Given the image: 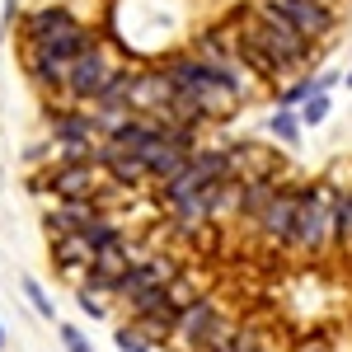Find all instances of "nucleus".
Returning <instances> with one entry per match:
<instances>
[{"mask_svg": "<svg viewBox=\"0 0 352 352\" xmlns=\"http://www.w3.org/2000/svg\"><path fill=\"white\" fill-rule=\"evenodd\" d=\"M19 10H24V0H5V10H0V24L14 28V24H19Z\"/></svg>", "mask_w": 352, "mask_h": 352, "instance_id": "27", "label": "nucleus"}, {"mask_svg": "<svg viewBox=\"0 0 352 352\" xmlns=\"http://www.w3.org/2000/svg\"><path fill=\"white\" fill-rule=\"evenodd\" d=\"M38 188L52 192V202H94V192L104 188V169L89 160H56L43 169Z\"/></svg>", "mask_w": 352, "mask_h": 352, "instance_id": "5", "label": "nucleus"}, {"mask_svg": "<svg viewBox=\"0 0 352 352\" xmlns=\"http://www.w3.org/2000/svg\"><path fill=\"white\" fill-rule=\"evenodd\" d=\"M296 212H300V184H277V192H272L268 212L258 217V235L272 244V249H292V240H296Z\"/></svg>", "mask_w": 352, "mask_h": 352, "instance_id": "8", "label": "nucleus"}, {"mask_svg": "<svg viewBox=\"0 0 352 352\" xmlns=\"http://www.w3.org/2000/svg\"><path fill=\"white\" fill-rule=\"evenodd\" d=\"M310 94H315V89H310V71H305V76H292V80L277 85V109H300Z\"/></svg>", "mask_w": 352, "mask_h": 352, "instance_id": "19", "label": "nucleus"}, {"mask_svg": "<svg viewBox=\"0 0 352 352\" xmlns=\"http://www.w3.org/2000/svg\"><path fill=\"white\" fill-rule=\"evenodd\" d=\"M5 343H10V333H5V324H0V352H5Z\"/></svg>", "mask_w": 352, "mask_h": 352, "instance_id": "28", "label": "nucleus"}, {"mask_svg": "<svg viewBox=\"0 0 352 352\" xmlns=\"http://www.w3.org/2000/svg\"><path fill=\"white\" fill-rule=\"evenodd\" d=\"M76 305H80V315H89V320H109V300L85 292V287H76Z\"/></svg>", "mask_w": 352, "mask_h": 352, "instance_id": "23", "label": "nucleus"}, {"mask_svg": "<svg viewBox=\"0 0 352 352\" xmlns=\"http://www.w3.org/2000/svg\"><path fill=\"white\" fill-rule=\"evenodd\" d=\"M164 296H169V305H174V310H188L192 300H202L207 292H202V287L192 282V272H179V277H174V282L164 287Z\"/></svg>", "mask_w": 352, "mask_h": 352, "instance_id": "18", "label": "nucleus"}, {"mask_svg": "<svg viewBox=\"0 0 352 352\" xmlns=\"http://www.w3.org/2000/svg\"><path fill=\"white\" fill-rule=\"evenodd\" d=\"M221 352H268V348H263V333H258V329L240 324L230 338H226V348H221Z\"/></svg>", "mask_w": 352, "mask_h": 352, "instance_id": "22", "label": "nucleus"}, {"mask_svg": "<svg viewBox=\"0 0 352 352\" xmlns=\"http://www.w3.org/2000/svg\"><path fill=\"white\" fill-rule=\"evenodd\" d=\"M99 169H104V179L109 184H118L122 192H146L151 188V169H146V160L141 155H132V151H118V146H109V141H99Z\"/></svg>", "mask_w": 352, "mask_h": 352, "instance_id": "11", "label": "nucleus"}, {"mask_svg": "<svg viewBox=\"0 0 352 352\" xmlns=\"http://www.w3.org/2000/svg\"><path fill=\"white\" fill-rule=\"evenodd\" d=\"M282 184V179H277ZM277 184H268V179H244L240 188V207H235V221H249V226H258V217L268 212L272 192H277Z\"/></svg>", "mask_w": 352, "mask_h": 352, "instance_id": "15", "label": "nucleus"}, {"mask_svg": "<svg viewBox=\"0 0 352 352\" xmlns=\"http://www.w3.org/2000/svg\"><path fill=\"white\" fill-rule=\"evenodd\" d=\"M113 348H118V352H155V343H151V338H146V333L127 320V324L113 329Z\"/></svg>", "mask_w": 352, "mask_h": 352, "instance_id": "20", "label": "nucleus"}, {"mask_svg": "<svg viewBox=\"0 0 352 352\" xmlns=\"http://www.w3.org/2000/svg\"><path fill=\"white\" fill-rule=\"evenodd\" d=\"M333 85H343V71H338V66H320V71H310V89H315V94H329Z\"/></svg>", "mask_w": 352, "mask_h": 352, "instance_id": "25", "label": "nucleus"}, {"mask_svg": "<svg viewBox=\"0 0 352 352\" xmlns=\"http://www.w3.org/2000/svg\"><path fill=\"white\" fill-rule=\"evenodd\" d=\"M235 329H240V320H230L212 296H202V300H192L188 310H179L174 343H179L184 352H221Z\"/></svg>", "mask_w": 352, "mask_h": 352, "instance_id": "4", "label": "nucleus"}, {"mask_svg": "<svg viewBox=\"0 0 352 352\" xmlns=\"http://www.w3.org/2000/svg\"><path fill=\"white\" fill-rule=\"evenodd\" d=\"M333 202H338V188H333L329 179L300 184L296 240H292V249H296V254H310V258H320L329 244H333Z\"/></svg>", "mask_w": 352, "mask_h": 352, "instance_id": "2", "label": "nucleus"}, {"mask_svg": "<svg viewBox=\"0 0 352 352\" xmlns=\"http://www.w3.org/2000/svg\"><path fill=\"white\" fill-rule=\"evenodd\" d=\"M296 352H333V348H329L324 333H310V338H300V343H296Z\"/></svg>", "mask_w": 352, "mask_h": 352, "instance_id": "26", "label": "nucleus"}, {"mask_svg": "<svg viewBox=\"0 0 352 352\" xmlns=\"http://www.w3.org/2000/svg\"><path fill=\"white\" fill-rule=\"evenodd\" d=\"M43 127L52 141L56 160H89L99 164V127H94V113L85 104H66V99H47L43 109Z\"/></svg>", "mask_w": 352, "mask_h": 352, "instance_id": "1", "label": "nucleus"}, {"mask_svg": "<svg viewBox=\"0 0 352 352\" xmlns=\"http://www.w3.org/2000/svg\"><path fill=\"white\" fill-rule=\"evenodd\" d=\"M230 160H235L240 179H268V184H277L287 174V155L277 146H263V141H230Z\"/></svg>", "mask_w": 352, "mask_h": 352, "instance_id": "10", "label": "nucleus"}, {"mask_svg": "<svg viewBox=\"0 0 352 352\" xmlns=\"http://www.w3.org/2000/svg\"><path fill=\"white\" fill-rule=\"evenodd\" d=\"M56 333H61V348H66V352H94V343L85 338L80 324H61Z\"/></svg>", "mask_w": 352, "mask_h": 352, "instance_id": "24", "label": "nucleus"}, {"mask_svg": "<svg viewBox=\"0 0 352 352\" xmlns=\"http://www.w3.org/2000/svg\"><path fill=\"white\" fill-rule=\"evenodd\" d=\"M19 292H24V300L33 305V315H38V320H56V300H52V292H47L38 277H24V282H19Z\"/></svg>", "mask_w": 352, "mask_h": 352, "instance_id": "17", "label": "nucleus"}, {"mask_svg": "<svg viewBox=\"0 0 352 352\" xmlns=\"http://www.w3.org/2000/svg\"><path fill=\"white\" fill-rule=\"evenodd\" d=\"M324 5H333V10H343V5H348V0H324Z\"/></svg>", "mask_w": 352, "mask_h": 352, "instance_id": "30", "label": "nucleus"}, {"mask_svg": "<svg viewBox=\"0 0 352 352\" xmlns=\"http://www.w3.org/2000/svg\"><path fill=\"white\" fill-rule=\"evenodd\" d=\"M263 5H272V10H282L292 24L315 43V47H324V43H333V33L343 28V14L333 10V5H324V0H263Z\"/></svg>", "mask_w": 352, "mask_h": 352, "instance_id": "7", "label": "nucleus"}, {"mask_svg": "<svg viewBox=\"0 0 352 352\" xmlns=\"http://www.w3.org/2000/svg\"><path fill=\"white\" fill-rule=\"evenodd\" d=\"M99 217H104L99 202H52L47 217H43V226H47V240H52V235H85Z\"/></svg>", "mask_w": 352, "mask_h": 352, "instance_id": "12", "label": "nucleus"}, {"mask_svg": "<svg viewBox=\"0 0 352 352\" xmlns=\"http://www.w3.org/2000/svg\"><path fill=\"white\" fill-rule=\"evenodd\" d=\"M122 61H127V56H118V43L104 33L89 52H80L76 61H71V71H66V94H61V99H66V104H85V109H89V104L109 89L113 71H118Z\"/></svg>", "mask_w": 352, "mask_h": 352, "instance_id": "3", "label": "nucleus"}, {"mask_svg": "<svg viewBox=\"0 0 352 352\" xmlns=\"http://www.w3.org/2000/svg\"><path fill=\"white\" fill-rule=\"evenodd\" d=\"M343 85H348V89H352V66H348V71H343Z\"/></svg>", "mask_w": 352, "mask_h": 352, "instance_id": "29", "label": "nucleus"}, {"mask_svg": "<svg viewBox=\"0 0 352 352\" xmlns=\"http://www.w3.org/2000/svg\"><path fill=\"white\" fill-rule=\"evenodd\" d=\"M174 99V85H169V76H164L155 61H136V76H132V113H141V118H160L164 104Z\"/></svg>", "mask_w": 352, "mask_h": 352, "instance_id": "9", "label": "nucleus"}, {"mask_svg": "<svg viewBox=\"0 0 352 352\" xmlns=\"http://www.w3.org/2000/svg\"><path fill=\"white\" fill-rule=\"evenodd\" d=\"M263 132H268L272 146H282V151H300V141H305V127H300V113L296 109H277L263 118Z\"/></svg>", "mask_w": 352, "mask_h": 352, "instance_id": "14", "label": "nucleus"}, {"mask_svg": "<svg viewBox=\"0 0 352 352\" xmlns=\"http://www.w3.org/2000/svg\"><path fill=\"white\" fill-rule=\"evenodd\" d=\"M296 113H300V127H324L329 113H333V99H329V94H310Z\"/></svg>", "mask_w": 352, "mask_h": 352, "instance_id": "21", "label": "nucleus"}, {"mask_svg": "<svg viewBox=\"0 0 352 352\" xmlns=\"http://www.w3.org/2000/svg\"><path fill=\"white\" fill-rule=\"evenodd\" d=\"M76 24H85V14L71 0H38V5H24V10H19L14 38H19V47H24V43H43V38L66 33V28H76Z\"/></svg>", "mask_w": 352, "mask_h": 352, "instance_id": "6", "label": "nucleus"}, {"mask_svg": "<svg viewBox=\"0 0 352 352\" xmlns=\"http://www.w3.org/2000/svg\"><path fill=\"white\" fill-rule=\"evenodd\" d=\"M47 254H52L56 272H66L71 282H80L85 268L94 263V254H89V244H85L80 235H52V240H47Z\"/></svg>", "mask_w": 352, "mask_h": 352, "instance_id": "13", "label": "nucleus"}, {"mask_svg": "<svg viewBox=\"0 0 352 352\" xmlns=\"http://www.w3.org/2000/svg\"><path fill=\"white\" fill-rule=\"evenodd\" d=\"M333 244L352 249V188H338V202H333Z\"/></svg>", "mask_w": 352, "mask_h": 352, "instance_id": "16", "label": "nucleus"}]
</instances>
